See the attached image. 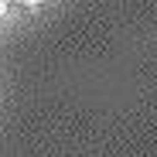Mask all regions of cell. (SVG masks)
Returning <instances> with one entry per match:
<instances>
[{
	"instance_id": "1",
	"label": "cell",
	"mask_w": 157,
	"mask_h": 157,
	"mask_svg": "<svg viewBox=\"0 0 157 157\" xmlns=\"http://www.w3.org/2000/svg\"><path fill=\"white\" fill-rule=\"evenodd\" d=\"M4 14H7V4H4V0H0V17H4Z\"/></svg>"
}]
</instances>
